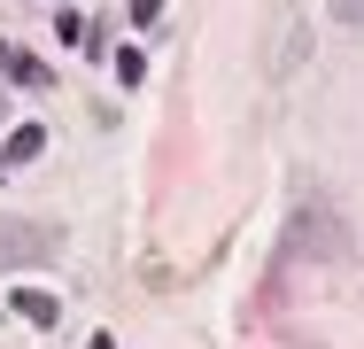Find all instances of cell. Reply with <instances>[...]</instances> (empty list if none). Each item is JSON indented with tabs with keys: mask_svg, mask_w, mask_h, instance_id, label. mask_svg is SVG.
<instances>
[{
	"mask_svg": "<svg viewBox=\"0 0 364 349\" xmlns=\"http://www.w3.org/2000/svg\"><path fill=\"white\" fill-rule=\"evenodd\" d=\"M256 63H264V78H272V85H287L294 70L310 63V16H302L294 0H279V8H272V24H264V55H256Z\"/></svg>",
	"mask_w": 364,
	"mask_h": 349,
	"instance_id": "cell-2",
	"label": "cell"
},
{
	"mask_svg": "<svg viewBox=\"0 0 364 349\" xmlns=\"http://www.w3.org/2000/svg\"><path fill=\"white\" fill-rule=\"evenodd\" d=\"M39 147H47V132H39V125H23V132L8 140V155H16V163H31V155H39Z\"/></svg>",
	"mask_w": 364,
	"mask_h": 349,
	"instance_id": "cell-6",
	"label": "cell"
},
{
	"mask_svg": "<svg viewBox=\"0 0 364 349\" xmlns=\"http://www.w3.org/2000/svg\"><path fill=\"white\" fill-rule=\"evenodd\" d=\"M63 241H55V225H39V217H0V264H39V256H55Z\"/></svg>",
	"mask_w": 364,
	"mask_h": 349,
	"instance_id": "cell-3",
	"label": "cell"
},
{
	"mask_svg": "<svg viewBox=\"0 0 364 349\" xmlns=\"http://www.w3.org/2000/svg\"><path fill=\"white\" fill-rule=\"evenodd\" d=\"M8 311H23L31 326H55V318H63V303H55V295H39V287H23V295H16Z\"/></svg>",
	"mask_w": 364,
	"mask_h": 349,
	"instance_id": "cell-4",
	"label": "cell"
},
{
	"mask_svg": "<svg viewBox=\"0 0 364 349\" xmlns=\"http://www.w3.org/2000/svg\"><path fill=\"white\" fill-rule=\"evenodd\" d=\"M0 63H8V78H16V85H47V63H31L23 47H8Z\"/></svg>",
	"mask_w": 364,
	"mask_h": 349,
	"instance_id": "cell-5",
	"label": "cell"
},
{
	"mask_svg": "<svg viewBox=\"0 0 364 349\" xmlns=\"http://www.w3.org/2000/svg\"><path fill=\"white\" fill-rule=\"evenodd\" d=\"M132 16H140V24H155V16H163V0H132Z\"/></svg>",
	"mask_w": 364,
	"mask_h": 349,
	"instance_id": "cell-8",
	"label": "cell"
},
{
	"mask_svg": "<svg viewBox=\"0 0 364 349\" xmlns=\"http://www.w3.org/2000/svg\"><path fill=\"white\" fill-rule=\"evenodd\" d=\"M287 249H294V256H310V264H341V256L357 249V241H349V217H341V202L310 187V194L294 202V217H287Z\"/></svg>",
	"mask_w": 364,
	"mask_h": 349,
	"instance_id": "cell-1",
	"label": "cell"
},
{
	"mask_svg": "<svg viewBox=\"0 0 364 349\" xmlns=\"http://www.w3.org/2000/svg\"><path fill=\"white\" fill-rule=\"evenodd\" d=\"M326 16L333 24H364V0H326Z\"/></svg>",
	"mask_w": 364,
	"mask_h": 349,
	"instance_id": "cell-7",
	"label": "cell"
}]
</instances>
